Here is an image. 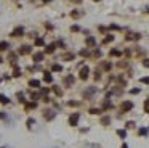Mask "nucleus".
Masks as SVG:
<instances>
[{"mask_svg":"<svg viewBox=\"0 0 149 148\" xmlns=\"http://www.w3.org/2000/svg\"><path fill=\"white\" fill-rule=\"evenodd\" d=\"M45 2H50V0H45Z\"/></svg>","mask_w":149,"mask_h":148,"instance_id":"nucleus-30","label":"nucleus"},{"mask_svg":"<svg viewBox=\"0 0 149 148\" xmlns=\"http://www.w3.org/2000/svg\"><path fill=\"white\" fill-rule=\"evenodd\" d=\"M71 15H72V18H79V16L82 15V13H80V11H72Z\"/></svg>","mask_w":149,"mask_h":148,"instance_id":"nucleus-18","label":"nucleus"},{"mask_svg":"<svg viewBox=\"0 0 149 148\" xmlns=\"http://www.w3.org/2000/svg\"><path fill=\"white\" fill-rule=\"evenodd\" d=\"M141 82H143V84H149V77H143Z\"/></svg>","mask_w":149,"mask_h":148,"instance_id":"nucleus-22","label":"nucleus"},{"mask_svg":"<svg viewBox=\"0 0 149 148\" xmlns=\"http://www.w3.org/2000/svg\"><path fill=\"white\" fill-rule=\"evenodd\" d=\"M85 43H87V45H95L96 40H95V37H88V39L85 40Z\"/></svg>","mask_w":149,"mask_h":148,"instance_id":"nucleus-8","label":"nucleus"},{"mask_svg":"<svg viewBox=\"0 0 149 148\" xmlns=\"http://www.w3.org/2000/svg\"><path fill=\"white\" fill-rule=\"evenodd\" d=\"M43 81H45V82H51V81H53V77H51L48 72H45V76H43Z\"/></svg>","mask_w":149,"mask_h":148,"instance_id":"nucleus-12","label":"nucleus"},{"mask_svg":"<svg viewBox=\"0 0 149 148\" xmlns=\"http://www.w3.org/2000/svg\"><path fill=\"white\" fill-rule=\"evenodd\" d=\"M63 58H64V60H74V53H66Z\"/></svg>","mask_w":149,"mask_h":148,"instance_id":"nucleus-15","label":"nucleus"},{"mask_svg":"<svg viewBox=\"0 0 149 148\" xmlns=\"http://www.w3.org/2000/svg\"><path fill=\"white\" fill-rule=\"evenodd\" d=\"M117 135L122 137V138H125V137H127V132H125L124 129H119V130H117Z\"/></svg>","mask_w":149,"mask_h":148,"instance_id":"nucleus-10","label":"nucleus"},{"mask_svg":"<svg viewBox=\"0 0 149 148\" xmlns=\"http://www.w3.org/2000/svg\"><path fill=\"white\" fill-rule=\"evenodd\" d=\"M101 122H103L104 126H106V124H109V122H111V117H109V116H106V117H103V119H101Z\"/></svg>","mask_w":149,"mask_h":148,"instance_id":"nucleus-14","label":"nucleus"},{"mask_svg":"<svg viewBox=\"0 0 149 148\" xmlns=\"http://www.w3.org/2000/svg\"><path fill=\"white\" fill-rule=\"evenodd\" d=\"M34 122H35V121H34L32 117H29V119H27V127H32V124H34Z\"/></svg>","mask_w":149,"mask_h":148,"instance_id":"nucleus-19","label":"nucleus"},{"mask_svg":"<svg viewBox=\"0 0 149 148\" xmlns=\"http://www.w3.org/2000/svg\"><path fill=\"white\" fill-rule=\"evenodd\" d=\"M143 64H144L146 68H149V60H144V63H143Z\"/></svg>","mask_w":149,"mask_h":148,"instance_id":"nucleus-26","label":"nucleus"},{"mask_svg":"<svg viewBox=\"0 0 149 148\" xmlns=\"http://www.w3.org/2000/svg\"><path fill=\"white\" fill-rule=\"evenodd\" d=\"M72 84H74V77L72 76H67L64 79V85H72Z\"/></svg>","mask_w":149,"mask_h":148,"instance_id":"nucleus-6","label":"nucleus"},{"mask_svg":"<svg viewBox=\"0 0 149 148\" xmlns=\"http://www.w3.org/2000/svg\"><path fill=\"white\" fill-rule=\"evenodd\" d=\"M29 85H32V87H39V85H40V82H39L37 79H30V81H29Z\"/></svg>","mask_w":149,"mask_h":148,"instance_id":"nucleus-9","label":"nucleus"},{"mask_svg":"<svg viewBox=\"0 0 149 148\" xmlns=\"http://www.w3.org/2000/svg\"><path fill=\"white\" fill-rule=\"evenodd\" d=\"M139 134H141V135H146L147 130H146V129H139Z\"/></svg>","mask_w":149,"mask_h":148,"instance_id":"nucleus-23","label":"nucleus"},{"mask_svg":"<svg viewBox=\"0 0 149 148\" xmlns=\"http://www.w3.org/2000/svg\"><path fill=\"white\" fill-rule=\"evenodd\" d=\"M122 148H128V146H127V145H122Z\"/></svg>","mask_w":149,"mask_h":148,"instance_id":"nucleus-27","label":"nucleus"},{"mask_svg":"<svg viewBox=\"0 0 149 148\" xmlns=\"http://www.w3.org/2000/svg\"><path fill=\"white\" fill-rule=\"evenodd\" d=\"M53 71H63V66L61 64H53Z\"/></svg>","mask_w":149,"mask_h":148,"instance_id":"nucleus-16","label":"nucleus"},{"mask_svg":"<svg viewBox=\"0 0 149 148\" xmlns=\"http://www.w3.org/2000/svg\"><path fill=\"white\" fill-rule=\"evenodd\" d=\"M69 122H71V126H77V122H79V113H74V114L69 117Z\"/></svg>","mask_w":149,"mask_h":148,"instance_id":"nucleus-3","label":"nucleus"},{"mask_svg":"<svg viewBox=\"0 0 149 148\" xmlns=\"http://www.w3.org/2000/svg\"><path fill=\"white\" fill-rule=\"evenodd\" d=\"M88 72H90V69H88V66H85V68H82V69H80V79H87V77H88Z\"/></svg>","mask_w":149,"mask_h":148,"instance_id":"nucleus-4","label":"nucleus"},{"mask_svg":"<svg viewBox=\"0 0 149 148\" xmlns=\"http://www.w3.org/2000/svg\"><path fill=\"white\" fill-rule=\"evenodd\" d=\"M112 39H114V36H109V37L104 39V42H109V40H112Z\"/></svg>","mask_w":149,"mask_h":148,"instance_id":"nucleus-25","label":"nucleus"},{"mask_svg":"<svg viewBox=\"0 0 149 148\" xmlns=\"http://www.w3.org/2000/svg\"><path fill=\"white\" fill-rule=\"evenodd\" d=\"M0 103H8V98L5 95H0Z\"/></svg>","mask_w":149,"mask_h":148,"instance_id":"nucleus-17","label":"nucleus"},{"mask_svg":"<svg viewBox=\"0 0 149 148\" xmlns=\"http://www.w3.org/2000/svg\"><path fill=\"white\" fill-rule=\"evenodd\" d=\"M74 2H77V3H79V2H82V0H74Z\"/></svg>","mask_w":149,"mask_h":148,"instance_id":"nucleus-28","label":"nucleus"},{"mask_svg":"<svg viewBox=\"0 0 149 148\" xmlns=\"http://www.w3.org/2000/svg\"><path fill=\"white\" fill-rule=\"evenodd\" d=\"M95 2H99V0H95Z\"/></svg>","mask_w":149,"mask_h":148,"instance_id":"nucleus-31","label":"nucleus"},{"mask_svg":"<svg viewBox=\"0 0 149 148\" xmlns=\"http://www.w3.org/2000/svg\"><path fill=\"white\" fill-rule=\"evenodd\" d=\"M8 42H0V50H8Z\"/></svg>","mask_w":149,"mask_h":148,"instance_id":"nucleus-11","label":"nucleus"},{"mask_svg":"<svg viewBox=\"0 0 149 148\" xmlns=\"http://www.w3.org/2000/svg\"><path fill=\"white\" fill-rule=\"evenodd\" d=\"M35 43H37V45H43V40H42V39H37Z\"/></svg>","mask_w":149,"mask_h":148,"instance_id":"nucleus-24","label":"nucleus"},{"mask_svg":"<svg viewBox=\"0 0 149 148\" xmlns=\"http://www.w3.org/2000/svg\"><path fill=\"white\" fill-rule=\"evenodd\" d=\"M146 11H147V13H149V8H147V10H146Z\"/></svg>","mask_w":149,"mask_h":148,"instance_id":"nucleus-29","label":"nucleus"},{"mask_svg":"<svg viewBox=\"0 0 149 148\" xmlns=\"http://www.w3.org/2000/svg\"><path fill=\"white\" fill-rule=\"evenodd\" d=\"M120 108H122V111H124V113H125V111H130L131 108H133V103H131V102H124Z\"/></svg>","mask_w":149,"mask_h":148,"instance_id":"nucleus-1","label":"nucleus"},{"mask_svg":"<svg viewBox=\"0 0 149 148\" xmlns=\"http://www.w3.org/2000/svg\"><path fill=\"white\" fill-rule=\"evenodd\" d=\"M43 60V53H40V52H39V53H34V61H42Z\"/></svg>","mask_w":149,"mask_h":148,"instance_id":"nucleus-5","label":"nucleus"},{"mask_svg":"<svg viewBox=\"0 0 149 148\" xmlns=\"http://www.w3.org/2000/svg\"><path fill=\"white\" fill-rule=\"evenodd\" d=\"M93 93H95V89H88V90L85 92V95H87V97H88V95H93Z\"/></svg>","mask_w":149,"mask_h":148,"instance_id":"nucleus-20","label":"nucleus"},{"mask_svg":"<svg viewBox=\"0 0 149 148\" xmlns=\"http://www.w3.org/2000/svg\"><path fill=\"white\" fill-rule=\"evenodd\" d=\"M53 50H55V45H48V47H47V52H48V53H51Z\"/></svg>","mask_w":149,"mask_h":148,"instance_id":"nucleus-21","label":"nucleus"},{"mask_svg":"<svg viewBox=\"0 0 149 148\" xmlns=\"http://www.w3.org/2000/svg\"><path fill=\"white\" fill-rule=\"evenodd\" d=\"M23 34H24V29H23V28H21V26H19V28H16L15 31L11 32V36H13V37H21V36H23Z\"/></svg>","mask_w":149,"mask_h":148,"instance_id":"nucleus-2","label":"nucleus"},{"mask_svg":"<svg viewBox=\"0 0 149 148\" xmlns=\"http://www.w3.org/2000/svg\"><path fill=\"white\" fill-rule=\"evenodd\" d=\"M111 55H112V56H120L122 52H120V50H111Z\"/></svg>","mask_w":149,"mask_h":148,"instance_id":"nucleus-13","label":"nucleus"},{"mask_svg":"<svg viewBox=\"0 0 149 148\" xmlns=\"http://www.w3.org/2000/svg\"><path fill=\"white\" fill-rule=\"evenodd\" d=\"M30 52V47H27V45H24V47H21V50H19V53H29Z\"/></svg>","mask_w":149,"mask_h":148,"instance_id":"nucleus-7","label":"nucleus"}]
</instances>
